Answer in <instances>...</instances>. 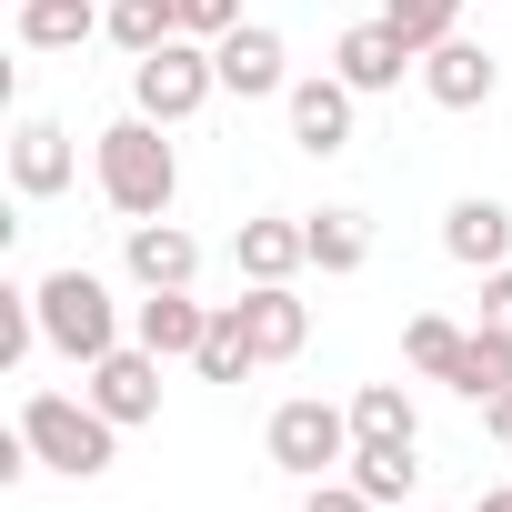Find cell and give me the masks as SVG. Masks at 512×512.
I'll return each instance as SVG.
<instances>
[{"instance_id": "1", "label": "cell", "mask_w": 512, "mask_h": 512, "mask_svg": "<svg viewBox=\"0 0 512 512\" xmlns=\"http://www.w3.org/2000/svg\"><path fill=\"white\" fill-rule=\"evenodd\" d=\"M161 131H171V121H151V111H131V121L101 131V201H111L121 221H161L171 191H181V161H171Z\"/></svg>"}, {"instance_id": "2", "label": "cell", "mask_w": 512, "mask_h": 512, "mask_svg": "<svg viewBox=\"0 0 512 512\" xmlns=\"http://www.w3.org/2000/svg\"><path fill=\"white\" fill-rule=\"evenodd\" d=\"M21 442L41 452V472H71V482H101V472L121 462V422H111L91 392H81V402H71V392H31V402H21Z\"/></svg>"}, {"instance_id": "3", "label": "cell", "mask_w": 512, "mask_h": 512, "mask_svg": "<svg viewBox=\"0 0 512 512\" xmlns=\"http://www.w3.org/2000/svg\"><path fill=\"white\" fill-rule=\"evenodd\" d=\"M31 302H41V342L51 352H71V362H101V352H121V312H111V282L101 272H51V282H31Z\"/></svg>"}, {"instance_id": "4", "label": "cell", "mask_w": 512, "mask_h": 512, "mask_svg": "<svg viewBox=\"0 0 512 512\" xmlns=\"http://www.w3.org/2000/svg\"><path fill=\"white\" fill-rule=\"evenodd\" d=\"M211 91H221L211 41H161V51L131 61V111H151V121H191Z\"/></svg>"}, {"instance_id": "5", "label": "cell", "mask_w": 512, "mask_h": 512, "mask_svg": "<svg viewBox=\"0 0 512 512\" xmlns=\"http://www.w3.org/2000/svg\"><path fill=\"white\" fill-rule=\"evenodd\" d=\"M262 442H272V462H282L292 482H332V462H352V412H332V402H312V392H302V402H282V412H272V432H262Z\"/></svg>"}, {"instance_id": "6", "label": "cell", "mask_w": 512, "mask_h": 512, "mask_svg": "<svg viewBox=\"0 0 512 512\" xmlns=\"http://www.w3.org/2000/svg\"><path fill=\"white\" fill-rule=\"evenodd\" d=\"M211 61H221V91H241V101H272V91H292V51H282V31H272V21H241V31H221V41H211Z\"/></svg>"}, {"instance_id": "7", "label": "cell", "mask_w": 512, "mask_h": 512, "mask_svg": "<svg viewBox=\"0 0 512 512\" xmlns=\"http://www.w3.org/2000/svg\"><path fill=\"white\" fill-rule=\"evenodd\" d=\"M282 101H292V141H302L312 161H332V151H352V101H362V91H352L342 71H312V81H292Z\"/></svg>"}, {"instance_id": "8", "label": "cell", "mask_w": 512, "mask_h": 512, "mask_svg": "<svg viewBox=\"0 0 512 512\" xmlns=\"http://www.w3.org/2000/svg\"><path fill=\"white\" fill-rule=\"evenodd\" d=\"M91 402L131 432V422H161V352H141V342H121V352H101L91 362Z\"/></svg>"}, {"instance_id": "9", "label": "cell", "mask_w": 512, "mask_h": 512, "mask_svg": "<svg viewBox=\"0 0 512 512\" xmlns=\"http://www.w3.org/2000/svg\"><path fill=\"white\" fill-rule=\"evenodd\" d=\"M121 262H131V282H141V292H191V272H201V241H191V231L161 211V221H131Z\"/></svg>"}, {"instance_id": "10", "label": "cell", "mask_w": 512, "mask_h": 512, "mask_svg": "<svg viewBox=\"0 0 512 512\" xmlns=\"http://www.w3.org/2000/svg\"><path fill=\"white\" fill-rule=\"evenodd\" d=\"M422 91H432L442 111H482V101L502 91V61H492L482 41H462V31H452L442 51H422Z\"/></svg>"}, {"instance_id": "11", "label": "cell", "mask_w": 512, "mask_h": 512, "mask_svg": "<svg viewBox=\"0 0 512 512\" xmlns=\"http://www.w3.org/2000/svg\"><path fill=\"white\" fill-rule=\"evenodd\" d=\"M231 262H241V282H292V272L312 262V231H302L292 211H262V221L231 231Z\"/></svg>"}, {"instance_id": "12", "label": "cell", "mask_w": 512, "mask_h": 512, "mask_svg": "<svg viewBox=\"0 0 512 512\" xmlns=\"http://www.w3.org/2000/svg\"><path fill=\"white\" fill-rule=\"evenodd\" d=\"M412 61H422V51H412V41H402L392 21H352V31L332 41V71H342L352 91H392V81H402Z\"/></svg>"}, {"instance_id": "13", "label": "cell", "mask_w": 512, "mask_h": 512, "mask_svg": "<svg viewBox=\"0 0 512 512\" xmlns=\"http://www.w3.org/2000/svg\"><path fill=\"white\" fill-rule=\"evenodd\" d=\"M442 251H452V262H472V272H502V251H512V211H502L492 191H462V201L442 211Z\"/></svg>"}, {"instance_id": "14", "label": "cell", "mask_w": 512, "mask_h": 512, "mask_svg": "<svg viewBox=\"0 0 512 512\" xmlns=\"http://www.w3.org/2000/svg\"><path fill=\"white\" fill-rule=\"evenodd\" d=\"M11 181H21L31 201L71 191V131H61L51 111H21V131H11Z\"/></svg>"}, {"instance_id": "15", "label": "cell", "mask_w": 512, "mask_h": 512, "mask_svg": "<svg viewBox=\"0 0 512 512\" xmlns=\"http://www.w3.org/2000/svg\"><path fill=\"white\" fill-rule=\"evenodd\" d=\"M241 322H251V352H262V362H292V352L312 342V312H302L292 282H251V292H241Z\"/></svg>"}, {"instance_id": "16", "label": "cell", "mask_w": 512, "mask_h": 512, "mask_svg": "<svg viewBox=\"0 0 512 512\" xmlns=\"http://www.w3.org/2000/svg\"><path fill=\"white\" fill-rule=\"evenodd\" d=\"M201 332H211V312H201L191 292H151V302L131 312V342H141V352H161V362H191V352H201Z\"/></svg>"}, {"instance_id": "17", "label": "cell", "mask_w": 512, "mask_h": 512, "mask_svg": "<svg viewBox=\"0 0 512 512\" xmlns=\"http://www.w3.org/2000/svg\"><path fill=\"white\" fill-rule=\"evenodd\" d=\"M111 11H91V0H21V51H81Z\"/></svg>"}, {"instance_id": "18", "label": "cell", "mask_w": 512, "mask_h": 512, "mask_svg": "<svg viewBox=\"0 0 512 512\" xmlns=\"http://www.w3.org/2000/svg\"><path fill=\"white\" fill-rule=\"evenodd\" d=\"M312 272H362L372 262V211H312Z\"/></svg>"}, {"instance_id": "19", "label": "cell", "mask_w": 512, "mask_h": 512, "mask_svg": "<svg viewBox=\"0 0 512 512\" xmlns=\"http://www.w3.org/2000/svg\"><path fill=\"white\" fill-rule=\"evenodd\" d=\"M201 382H241V372H262V352H251V322H241V302H221L211 312V332H201Z\"/></svg>"}, {"instance_id": "20", "label": "cell", "mask_w": 512, "mask_h": 512, "mask_svg": "<svg viewBox=\"0 0 512 512\" xmlns=\"http://www.w3.org/2000/svg\"><path fill=\"white\" fill-rule=\"evenodd\" d=\"M352 442H422L412 392H402V382H362V392H352Z\"/></svg>"}, {"instance_id": "21", "label": "cell", "mask_w": 512, "mask_h": 512, "mask_svg": "<svg viewBox=\"0 0 512 512\" xmlns=\"http://www.w3.org/2000/svg\"><path fill=\"white\" fill-rule=\"evenodd\" d=\"M502 382H512V332H492V322H482V332H462V362H452V392H462V402H492Z\"/></svg>"}, {"instance_id": "22", "label": "cell", "mask_w": 512, "mask_h": 512, "mask_svg": "<svg viewBox=\"0 0 512 512\" xmlns=\"http://www.w3.org/2000/svg\"><path fill=\"white\" fill-rule=\"evenodd\" d=\"M352 482H362L372 502H402V492L422 482V462H412V442H352Z\"/></svg>"}, {"instance_id": "23", "label": "cell", "mask_w": 512, "mask_h": 512, "mask_svg": "<svg viewBox=\"0 0 512 512\" xmlns=\"http://www.w3.org/2000/svg\"><path fill=\"white\" fill-rule=\"evenodd\" d=\"M101 31H111V41H121V51L141 61V51L181 41V11H171V0H111V21H101Z\"/></svg>"}, {"instance_id": "24", "label": "cell", "mask_w": 512, "mask_h": 512, "mask_svg": "<svg viewBox=\"0 0 512 512\" xmlns=\"http://www.w3.org/2000/svg\"><path fill=\"white\" fill-rule=\"evenodd\" d=\"M402 362H412L422 382H452V362H462V332H452L442 312H412V322H402Z\"/></svg>"}, {"instance_id": "25", "label": "cell", "mask_w": 512, "mask_h": 512, "mask_svg": "<svg viewBox=\"0 0 512 512\" xmlns=\"http://www.w3.org/2000/svg\"><path fill=\"white\" fill-rule=\"evenodd\" d=\"M382 21H392L412 51H442V41H452V21H462V0H382Z\"/></svg>"}, {"instance_id": "26", "label": "cell", "mask_w": 512, "mask_h": 512, "mask_svg": "<svg viewBox=\"0 0 512 512\" xmlns=\"http://www.w3.org/2000/svg\"><path fill=\"white\" fill-rule=\"evenodd\" d=\"M181 11V41H221V31H241V0H171Z\"/></svg>"}, {"instance_id": "27", "label": "cell", "mask_w": 512, "mask_h": 512, "mask_svg": "<svg viewBox=\"0 0 512 512\" xmlns=\"http://www.w3.org/2000/svg\"><path fill=\"white\" fill-rule=\"evenodd\" d=\"M302 512H382V502H372L362 482H312V502H302Z\"/></svg>"}, {"instance_id": "28", "label": "cell", "mask_w": 512, "mask_h": 512, "mask_svg": "<svg viewBox=\"0 0 512 512\" xmlns=\"http://www.w3.org/2000/svg\"><path fill=\"white\" fill-rule=\"evenodd\" d=\"M482 322H492V332H512V262H502V272H482Z\"/></svg>"}, {"instance_id": "29", "label": "cell", "mask_w": 512, "mask_h": 512, "mask_svg": "<svg viewBox=\"0 0 512 512\" xmlns=\"http://www.w3.org/2000/svg\"><path fill=\"white\" fill-rule=\"evenodd\" d=\"M482 432H492V442H502V452H512V382H502V392H492V402H482Z\"/></svg>"}, {"instance_id": "30", "label": "cell", "mask_w": 512, "mask_h": 512, "mask_svg": "<svg viewBox=\"0 0 512 512\" xmlns=\"http://www.w3.org/2000/svg\"><path fill=\"white\" fill-rule=\"evenodd\" d=\"M482 512H512V482H502V492H482Z\"/></svg>"}]
</instances>
